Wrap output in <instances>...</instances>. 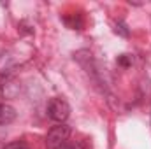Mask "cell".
<instances>
[{"instance_id": "cell-1", "label": "cell", "mask_w": 151, "mask_h": 149, "mask_svg": "<svg viewBox=\"0 0 151 149\" xmlns=\"http://www.w3.org/2000/svg\"><path fill=\"white\" fill-rule=\"evenodd\" d=\"M69 137H70V126L60 123L47 132L46 146H47V149H63L69 142Z\"/></svg>"}, {"instance_id": "cell-2", "label": "cell", "mask_w": 151, "mask_h": 149, "mask_svg": "<svg viewBox=\"0 0 151 149\" xmlns=\"http://www.w3.org/2000/svg\"><path fill=\"white\" fill-rule=\"evenodd\" d=\"M70 114V107L63 98H51L47 104V116L56 121V123H63Z\"/></svg>"}, {"instance_id": "cell-3", "label": "cell", "mask_w": 151, "mask_h": 149, "mask_svg": "<svg viewBox=\"0 0 151 149\" xmlns=\"http://www.w3.org/2000/svg\"><path fill=\"white\" fill-rule=\"evenodd\" d=\"M16 119V109L9 104H0V125H9Z\"/></svg>"}, {"instance_id": "cell-4", "label": "cell", "mask_w": 151, "mask_h": 149, "mask_svg": "<svg viewBox=\"0 0 151 149\" xmlns=\"http://www.w3.org/2000/svg\"><path fill=\"white\" fill-rule=\"evenodd\" d=\"M118 63L121 67H130L134 63V58H132V54H121V56H118Z\"/></svg>"}, {"instance_id": "cell-5", "label": "cell", "mask_w": 151, "mask_h": 149, "mask_svg": "<svg viewBox=\"0 0 151 149\" xmlns=\"http://www.w3.org/2000/svg\"><path fill=\"white\" fill-rule=\"evenodd\" d=\"M4 149H28V146L23 144V142H11V144H7Z\"/></svg>"}, {"instance_id": "cell-6", "label": "cell", "mask_w": 151, "mask_h": 149, "mask_svg": "<svg viewBox=\"0 0 151 149\" xmlns=\"http://www.w3.org/2000/svg\"><path fill=\"white\" fill-rule=\"evenodd\" d=\"M116 32H119L123 37H127V35H128V30H127V27H125L123 23H118V25H116Z\"/></svg>"}, {"instance_id": "cell-7", "label": "cell", "mask_w": 151, "mask_h": 149, "mask_svg": "<svg viewBox=\"0 0 151 149\" xmlns=\"http://www.w3.org/2000/svg\"><path fill=\"white\" fill-rule=\"evenodd\" d=\"M63 149H79V148H63Z\"/></svg>"}]
</instances>
